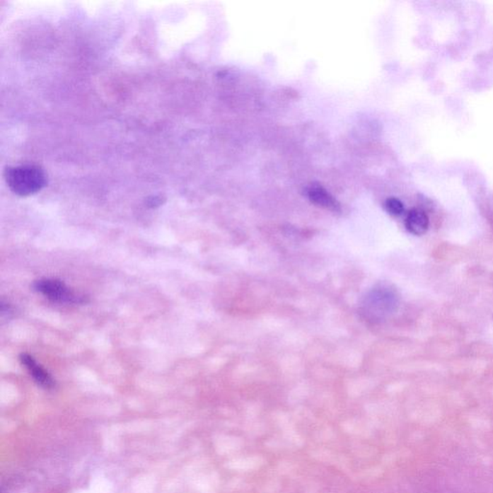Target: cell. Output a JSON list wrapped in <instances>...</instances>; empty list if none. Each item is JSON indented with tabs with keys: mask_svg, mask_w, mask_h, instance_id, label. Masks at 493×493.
Listing matches in <instances>:
<instances>
[{
	"mask_svg": "<svg viewBox=\"0 0 493 493\" xmlns=\"http://www.w3.org/2000/svg\"><path fill=\"white\" fill-rule=\"evenodd\" d=\"M5 180L11 191L21 197L38 193L47 185V175L36 165L8 167L5 170Z\"/></svg>",
	"mask_w": 493,
	"mask_h": 493,
	"instance_id": "1",
	"label": "cell"
},
{
	"mask_svg": "<svg viewBox=\"0 0 493 493\" xmlns=\"http://www.w3.org/2000/svg\"><path fill=\"white\" fill-rule=\"evenodd\" d=\"M34 289L47 299L59 303H84L86 297L77 294L74 290L57 279H41L34 282Z\"/></svg>",
	"mask_w": 493,
	"mask_h": 493,
	"instance_id": "2",
	"label": "cell"
},
{
	"mask_svg": "<svg viewBox=\"0 0 493 493\" xmlns=\"http://www.w3.org/2000/svg\"><path fill=\"white\" fill-rule=\"evenodd\" d=\"M21 364L28 370L35 382L42 388L50 389L55 386V381L52 375L40 365L31 354L23 353L20 356Z\"/></svg>",
	"mask_w": 493,
	"mask_h": 493,
	"instance_id": "3",
	"label": "cell"
},
{
	"mask_svg": "<svg viewBox=\"0 0 493 493\" xmlns=\"http://www.w3.org/2000/svg\"><path fill=\"white\" fill-rule=\"evenodd\" d=\"M308 197L309 201L317 205V207L332 210V211H337V210L340 209V204H338L337 199L322 186H311L308 190Z\"/></svg>",
	"mask_w": 493,
	"mask_h": 493,
	"instance_id": "4",
	"label": "cell"
},
{
	"mask_svg": "<svg viewBox=\"0 0 493 493\" xmlns=\"http://www.w3.org/2000/svg\"><path fill=\"white\" fill-rule=\"evenodd\" d=\"M406 228L414 236H422L429 228L428 216L422 210H410L406 218Z\"/></svg>",
	"mask_w": 493,
	"mask_h": 493,
	"instance_id": "5",
	"label": "cell"
},
{
	"mask_svg": "<svg viewBox=\"0 0 493 493\" xmlns=\"http://www.w3.org/2000/svg\"><path fill=\"white\" fill-rule=\"evenodd\" d=\"M385 207L386 211L393 216L402 215L405 210L403 202L396 198H389L386 199Z\"/></svg>",
	"mask_w": 493,
	"mask_h": 493,
	"instance_id": "6",
	"label": "cell"
},
{
	"mask_svg": "<svg viewBox=\"0 0 493 493\" xmlns=\"http://www.w3.org/2000/svg\"><path fill=\"white\" fill-rule=\"evenodd\" d=\"M162 204H163V199H162L160 196L151 197V198H149L148 201H146V205L151 207V209L158 207Z\"/></svg>",
	"mask_w": 493,
	"mask_h": 493,
	"instance_id": "7",
	"label": "cell"
}]
</instances>
